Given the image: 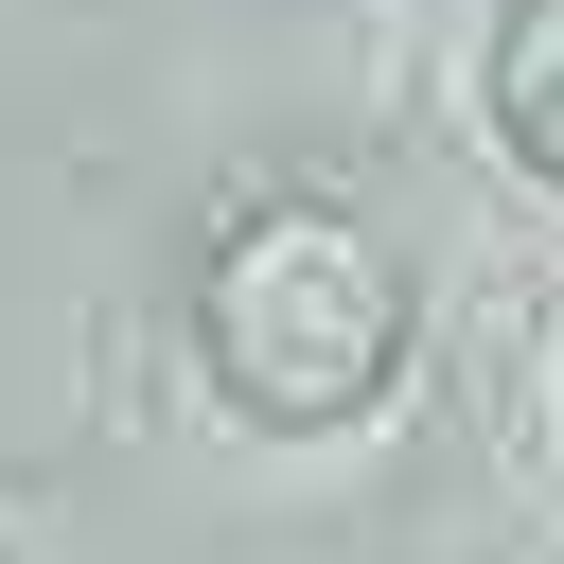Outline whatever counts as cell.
Returning a JSON list of instances; mask_svg holds the SVG:
<instances>
[{
  "mask_svg": "<svg viewBox=\"0 0 564 564\" xmlns=\"http://www.w3.org/2000/svg\"><path fill=\"white\" fill-rule=\"evenodd\" d=\"M405 335H423V282L388 229H352L335 194H264L229 212V247L194 264V352L247 423L317 441V423H370L405 388Z\"/></svg>",
  "mask_w": 564,
  "mask_h": 564,
  "instance_id": "cell-1",
  "label": "cell"
},
{
  "mask_svg": "<svg viewBox=\"0 0 564 564\" xmlns=\"http://www.w3.org/2000/svg\"><path fill=\"white\" fill-rule=\"evenodd\" d=\"M494 141L564 194V0H511L494 18Z\"/></svg>",
  "mask_w": 564,
  "mask_h": 564,
  "instance_id": "cell-2",
  "label": "cell"
}]
</instances>
